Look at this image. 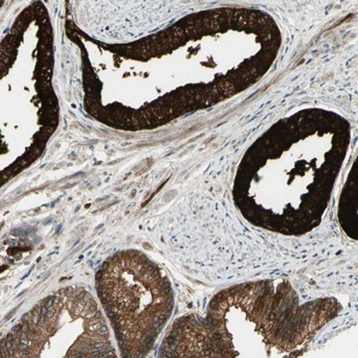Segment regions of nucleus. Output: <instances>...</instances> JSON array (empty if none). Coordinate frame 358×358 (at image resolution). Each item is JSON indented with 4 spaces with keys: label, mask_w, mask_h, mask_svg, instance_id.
Listing matches in <instances>:
<instances>
[{
    "label": "nucleus",
    "mask_w": 358,
    "mask_h": 358,
    "mask_svg": "<svg viewBox=\"0 0 358 358\" xmlns=\"http://www.w3.org/2000/svg\"><path fill=\"white\" fill-rule=\"evenodd\" d=\"M96 292L122 357L148 355L173 313L171 284L136 250L110 257L96 274Z\"/></svg>",
    "instance_id": "f257e3e1"
},
{
    "label": "nucleus",
    "mask_w": 358,
    "mask_h": 358,
    "mask_svg": "<svg viewBox=\"0 0 358 358\" xmlns=\"http://www.w3.org/2000/svg\"><path fill=\"white\" fill-rule=\"evenodd\" d=\"M6 357H115L109 329L93 296L61 289L25 313L2 343Z\"/></svg>",
    "instance_id": "f03ea898"
}]
</instances>
